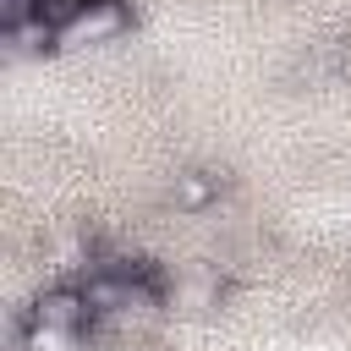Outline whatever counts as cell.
I'll return each instance as SVG.
<instances>
[{
  "label": "cell",
  "mask_w": 351,
  "mask_h": 351,
  "mask_svg": "<svg viewBox=\"0 0 351 351\" xmlns=\"http://www.w3.org/2000/svg\"><path fill=\"white\" fill-rule=\"evenodd\" d=\"M93 324V302H88V291L82 285H49V291H38L33 296V307H27V329L44 340V335H82Z\"/></svg>",
  "instance_id": "1"
},
{
  "label": "cell",
  "mask_w": 351,
  "mask_h": 351,
  "mask_svg": "<svg viewBox=\"0 0 351 351\" xmlns=\"http://www.w3.org/2000/svg\"><path fill=\"white\" fill-rule=\"evenodd\" d=\"M219 296H225V280L219 274H186V280H176L165 291V302L181 307V313H208V307H219Z\"/></svg>",
  "instance_id": "4"
},
{
  "label": "cell",
  "mask_w": 351,
  "mask_h": 351,
  "mask_svg": "<svg viewBox=\"0 0 351 351\" xmlns=\"http://www.w3.org/2000/svg\"><path fill=\"white\" fill-rule=\"evenodd\" d=\"M38 16V0H0V22H5V33L11 27H27Z\"/></svg>",
  "instance_id": "6"
},
{
  "label": "cell",
  "mask_w": 351,
  "mask_h": 351,
  "mask_svg": "<svg viewBox=\"0 0 351 351\" xmlns=\"http://www.w3.org/2000/svg\"><path fill=\"white\" fill-rule=\"evenodd\" d=\"M132 27V11L121 5V0H88L82 11H77V22L60 33V44L66 49H88V44H115L121 33Z\"/></svg>",
  "instance_id": "2"
},
{
  "label": "cell",
  "mask_w": 351,
  "mask_h": 351,
  "mask_svg": "<svg viewBox=\"0 0 351 351\" xmlns=\"http://www.w3.org/2000/svg\"><path fill=\"white\" fill-rule=\"evenodd\" d=\"M219 192H225V176H219V170H181V176L170 181V208H181V214H208V208L219 203Z\"/></svg>",
  "instance_id": "3"
},
{
  "label": "cell",
  "mask_w": 351,
  "mask_h": 351,
  "mask_svg": "<svg viewBox=\"0 0 351 351\" xmlns=\"http://www.w3.org/2000/svg\"><path fill=\"white\" fill-rule=\"evenodd\" d=\"M82 5H88V0H38V16H33V22H44V27L60 38V33L77 22V11H82Z\"/></svg>",
  "instance_id": "5"
}]
</instances>
